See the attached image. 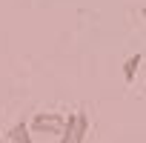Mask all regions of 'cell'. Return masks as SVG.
<instances>
[{
	"label": "cell",
	"mask_w": 146,
	"mask_h": 143,
	"mask_svg": "<svg viewBox=\"0 0 146 143\" xmlns=\"http://www.w3.org/2000/svg\"><path fill=\"white\" fill-rule=\"evenodd\" d=\"M86 132H89V115L80 109V112H72L66 120H63V132H60V143H83L86 140Z\"/></svg>",
	"instance_id": "6da1fadb"
},
{
	"label": "cell",
	"mask_w": 146,
	"mask_h": 143,
	"mask_svg": "<svg viewBox=\"0 0 146 143\" xmlns=\"http://www.w3.org/2000/svg\"><path fill=\"white\" fill-rule=\"evenodd\" d=\"M63 120H66V115H60V112H37V115H32L29 132H35V134H57L60 137Z\"/></svg>",
	"instance_id": "7a4b0ae2"
},
{
	"label": "cell",
	"mask_w": 146,
	"mask_h": 143,
	"mask_svg": "<svg viewBox=\"0 0 146 143\" xmlns=\"http://www.w3.org/2000/svg\"><path fill=\"white\" fill-rule=\"evenodd\" d=\"M6 137H9L12 143H35V137H32V132H29V123H26V120L12 123V129L6 132Z\"/></svg>",
	"instance_id": "3957f363"
},
{
	"label": "cell",
	"mask_w": 146,
	"mask_h": 143,
	"mask_svg": "<svg viewBox=\"0 0 146 143\" xmlns=\"http://www.w3.org/2000/svg\"><path fill=\"white\" fill-rule=\"evenodd\" d=\"M140 54H132V57H126V63H123V80L126 83H135V75H137V69H140Z\"/></svg>",
	"instance_id": "277c9868"
},
{
	"label": "cell",
	"mask_w": 146,
	"mask_h": 143,
	"mask_svg": "<svg viewBox=\"0 0 146 143\" xmlns=\"http://www.w3.org/2000/svg\"><path fill=\"white\" fill-rule=\"evenodd\" d=\"M140 15H143V23H146V3L140 6Z\"/></svg>",
	"instance_id": "5b68a950"
}]
</instances>
